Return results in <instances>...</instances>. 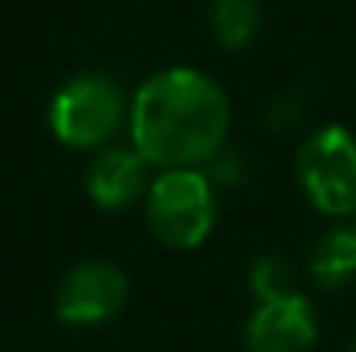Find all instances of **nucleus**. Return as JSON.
Wrapping results in <instances>:
<instances>
[{"instance_id": "obj_3", "label": "nucleus", "mask_w": 356, "mask_h": 352, "mask_svg": "<svg viewBox=\"0 0 356 352\" xmlns=\"http://www.w3.org/2000/svg\"><path fill=\"white\" fill-rule=\"evenodd\" d=\"M124 90L108 73H80L66 80L52 104H49V128L70 149H101L128 124Z\"/></svg>"}, {"instance_id": "obj_7", "label": "nucleus", "mask_w": 356, "mask_h": 352, "mask_svg": "<svg viewBox=\"0 0 356 352\" xmlns=\"http://www.w3.org/2000/svg\"><path fill=\"white\" fill-rule=\"evenodd\" d=\"M87 194L104 211H128L149 194V162L128 145H108L87 169Z\"/></svg>"}, {"instance_id": "obj_1", "label": "nucleus", "mask_w": 356, "mask_h": 352, "mask_svg": "<svg viewBox=\"0 0 356 352\" xmlns=\"http://www.w3.org/2000/svg\"><path fill=\"white\" fill-rule=\"evenodd\" d=\"M229 121V94L191 66L152 73L128 104L131 149L156 169L208 166L225 149Z\"/></svg>"}, {"instance_id": "obj_12", "label": "nucleus", "mask_w": 356, "mask_h": 352, "mask_svg": "<svg viewBox=\"0 0 356 352\" xmlns=\"http://www.w3.org/2000/svg\"><path fill=\"white\" fill-rule=\"evenodd\" d=\"M350 352H356V339H353V346H350Z\"/></svg>"}, {"instance_id": "obj_4", "label": "nucleus", "mask_w": 356, "mask_h": 352, "mask_svg": "<svg viewBox=\"0 0 356 352\" xmlns=\"http://www.w3.org/2000/svg\"><path fill=\"white\" fill-rule=\"evenodd\" d=\"M298 183L322 215H356V138L343 124H325L301 142Z\"/></svg>"}, {"instance_id": "obj_2", "label": "nucleus", "mask_w": 356, "mask_h": 352, "mask_svg": "<svg viewBox=\"0 0 356 352\" xmlns=\"http://www.w3.org/2000/svg\"><path fill=\"white\" fill-rule=\"evenodd\" d=\"M218 197L204 169H163L145 194V221L170 249H197L215 232Z\"/></svg>"}, {"instance_id": "obj_8", "label": "nucleus", "mask_w": 356, "mask_h": 352, "mask_svg": "<svg viewBox=\"0 0 356 352\" xmlns=\"http://www.w3.org/2000/svg\"><path fill=\"white\" fill-rule=\"evenodd\" d=\"M308 273L322 290H339L356 276V221L322 235L308 255Z\"/></svg>"}, {"instance_id": "obj_9", "label": "nucleus", "mask_w": 356, "mask_h": 352, "mask_svg": "<svg viewBox=\"0 0 356 352\" xmlns=\"http://www.w3.org/2000/svg\"><path fill=\"white\" fill-rule=\"evenodd\" d=\"M208 31L229 52L245 49L259 35V3L256 0H208Z\"/></svg>"}, {"instance_id": "obj_6", "label": "nucleus", "mask_w": 356, "mask_h": 352, "mask_svg": "<svg viewBox=\"0 0 356 352\" xmlns=\"http://www.w3.org/2000/svg\"><path fill=\"white\" fill-rule=\"evenodd\" d=\"M242 342L249 352H312L318 342V318L305 294L259 301L245 321Z\"/></svg>"}, {"instance_id": "obj_11", "label": "nucleus", "mask_w": 356, "mask_h": 352, "mask_svg": "<svg viewBox=\"0 0 356 352\" xmlns=\"http://www.w3.org/2000/svg\"><path fill=\"white\" fill-rule=\"evenodd\" d=\"M305 97L298 94V90H284V94H277L273 101H270V108H266V124L270 128H277V131H284V128H294L301 115H305V104H301Z\"/></svg>"}, {"instance_id": "obj_5", "label": "nucleus", "mask_w": 356, "mask_h": 352, "mask_svg": "<svg viewBox=\"0 0 356 352\" xmlns=\"http://www.w3.org/2000/svg\"><path fill=\"white\" fill-rule=\"evenodd\" d=\"M128 301V276L108 259H83L56 287V315L73 328H97L111 321Z\"/></svg>"}, {"instance_id": "obj_10", "label": "nucleus", "mask_w": 356, "mask_h": 352, "mask_svg": "<svg viewBox=\"0 0 356 352\" xmlns=\"http://www.w3.org/2000/svg\"><path fill=\"white\" fill-rule=\"evenodd\" d=\"M249 287L259 301H280V297H294L298 290V276L294 266L284 255H259L249 269Z\"/></svg>"}]
</instances>
